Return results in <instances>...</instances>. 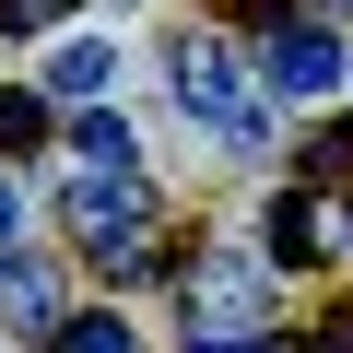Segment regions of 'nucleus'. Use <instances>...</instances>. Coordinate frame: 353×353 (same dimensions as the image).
I'll return each mask as SVG.
<instances>
[{
	"mask_svg": "<svg viewBox=\"0 0 353 353\" xmlns=\"http://www.w3.org/2000/svg\"><path fill=\"white\" fill-rule=\"evenodd\" d=\"M176 106H189L224 153H259V130H271V118H259V94L236 83V59H224L212 36H176Z\"/></svg>",
	"mask_w": 353,
	"mask_h": 353,
	"instance_id": "f257e3e1",
	"label": "nucleus"
},
{
	"mask_svg": "<svg viewBox=\"0 0 353 353\" xmlns=\"http://www.w3.org/2000/svg\"><path fill=\"white\" fill-rule=\"evenodd\" d=\"M71 236H83V248L153 236V189H141V176H83V189H71Z\"/></svg>",
	"mask_w": 353,
	"mask_h": 353,
	"instance_id": "f03ea898",
	"label": "nucleus"
},
{
	"mask_svg": "<svg viewBox=\"0 0 353 353\" xmlns=\"http://www.w3.org/2000/svg\"><path fill=\"white\" fill-rule=\"evenodd\" d=\"M259 59H271L283 94H330V83H341V36H330V24H271Z\"/></svg>",
	"mask_w": 353,
	"mask_h": 353,
	"instance_id": "7ed1b4c3",
	"label": "nucleus"
},
{
	"mask_svg": "<svg viewBox=\"0 0 353 353\" xmlns=\"http://www.w3.org/2000/svg\"><path fill=\"white\" fill-rule=\"evenodd\" d=\"M259 259L306 271V259H318V212H306V201H271V212H259Z\"/></svg>",
	"mask_w": 353,
	"mask_h": 353,
	"instance_id": "20e7f679",
	"label": "nucleus"
},
{
	"mask_svg": "<svg viewBox=\"0 0 353 353\" xmlns=\"http://www.w3.org/2000/svg\"><path fill=\"white\" fill-rule=\"evenodd\" d=\"M71 153H83V176H130V118H71Z\"/></svg>",
	"mask_w": 353,
	"mask_h": 353,
	"instance_id": "39448f33",
	"label": "nucleus"
},
{
	"mask_svg": "<svg viewBox=\"0 0 353 353\" xmlns=\"http://www.w3.org/2000/svg\"><path fill=\"white\" fill-rule=\"evenodd\" d=\"M48 83H59V94H106V83H118V48H106V36H83V48H59V59H48Z\"/></svg>",
	"mask_w": 353,
	"mask_h": 353,
	"instance_id": "423d86ee",
	"label": "nucleus"
},
{
	"mask_svg": "<svg viewBox=\"0 0 353 353\" xmlns=\"http://www.w3.org/2000/svg\"><path fill=\"white\" fill-rule=\"evenodd\" d=\"M106 259V283H153L165 271V236H118V248H94Z\"/></svg>",
	"mask_w": 353,
	"mask_h": 353,
	"instance_id": "0eeeda50",
	"label": "nucleus"
},
{
	"mask_svg": "<svg viewBox=\"0 0 353 353\" xmlns=\"http://www.w3.org/2000/svg\"><path fill=\"white\" fill-rule=\"evenodd\" d=\"M48 141V106L36 94H0V153H36Z\"/></svg>",
	"mask_w": 353,
	"mask_h": 353,
	"instance_id": "6e6552de",
	"label": "nucleus"
},
{
	"mask_svg": "<svg viewBox=\"0 0 353 353\" xmlns=\"http://www.w3.org/2000/svg\"><path fill=\"white\" fill-rule=\"evenodd\" d=\"M59 353H130V318H106V306H94V318H71V330H59Z\"/></svg>",
	"mask_w": 353,
	"mask_h": 353,
	"instance_id": "1a4fd4ad",
	"label": "nucleus"
},
{
	"mask_svg": "<svg viewBox=\"0 0 353 353\" xmlns=\"http://www.w3.org/2000/svg\"><path fill=\"white\" fill-rule=\"evenodd\" d=\"M189 353H283L259 318H236V330H189Z\"/></svg>",
	"mask_w": 353,
	"mask_h": 353,
	"instance_id": "9d476101",
	"label": "nucleus"
},
{
	"mask_svg": "<svg viewBox=\"0 0 353 353\" xmlns=\"http://www.w3.org/2000/svg\"><path fill=\"white\" fill-rule=\"evenodd\" d=\"M0 306H12V318H48V271L12 259V271H0Z\"/></svg>",
	"mask_w": 353,
	"mask_h": 353,
	"instance_id": "9b49d317",
	"label": "nucleus"
},
{
	"mask_svg": "<svg viewBox=\"0 0 353 353\" xmlns=\"http://www.w3.org/2000/svg\"><path fill=\"white\" fill-rule=\"evenodd\" d=\"M71 0H0V36H36V24H59Z\"/></svg>",
	"mask_w": 353,
	"mask_h": 353,
	"instance_id": "f8f14e48",
	"label": "nucleus"
},
{
	"mask_svg": "<svg viewBox=\"0 0 353 353\" xmlns=\"http://www.w3.org/2000/svg\"><path fill=\"white\" fill-rule=\"evenodd\" d=\"M306 165H318V176H341V165H353V130H318V141H306Z\"/></svg>",
	"mask_w": 353,
	"mask_h": 353,
	"instance_id": "ddd939ff",
	"label": "nucleus"
},
{
	"mask_svg": "<svg viewBox=\"0 0 353 353\" xmlns=\"http://www.w3.org/2000/svg\"><path fill=\"white\" fill-rule=\"evenodd\" d=\"M294 353H353V318H318V330H306Z\"/></svg>",
	"mask_w": 353,
	"mask_h": 353,
	"instance_id": "4468645a",
	"label": "nucleus"
},
{
	"mask_svg": "<svg viewBox=\"0 0 353 353\" xmlns=\"http://www.w3.org/2000/svg\"><path fill=\"white\" fill-rule=\"evenodd\" d=\"M24 236V201H12V176H0V248H12Z\"/></svg>",
	"mask_w": 353,
	"mask_h": 353,
	"instance_id": "2eb2a0df",
	"label": "nucleus"
},
{
	"mask_svg": "<svg viewBox=\"0 0 353 353\" xmlns=\"http://www.w3.org/2000/svg\"><path fill=\"white\" fill-rule=\"evenodd\" d=\"M341 248H353V212H341Z\"/></svg>",
	"mask_w": 353,
	"mask_h": 353,
	"instance_id": "dca6fc26",
	"label": "nucleus"
}]
</instances>
